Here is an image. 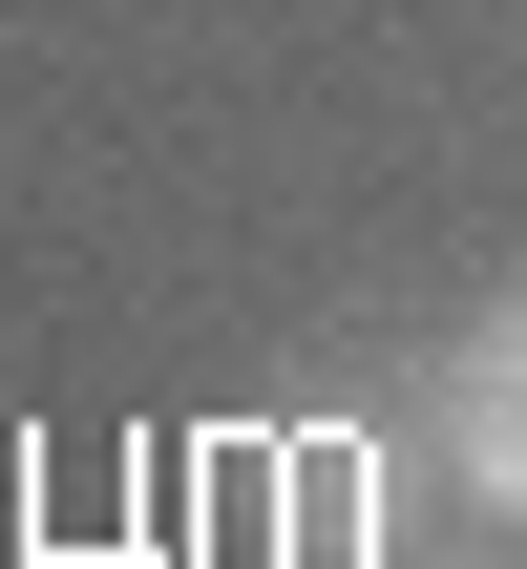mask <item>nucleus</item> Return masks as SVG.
<instances>
[{
  "label": "nucleus",
  "mask_w": 527,
  "mask_h": 569,
  "mask_svg": "<svg viewBox=\"0 0 527 569\" xmlns=\"http://www.w3.org/2000/svg\"><path fill=\"white\" fill-rule=\"evenodd\" d=\"M422 443H444V486H465V507H507V528H527V274L422 359Z\"/></svg>",
  "instance_id": "nucleus-1"
}]
</instances>
